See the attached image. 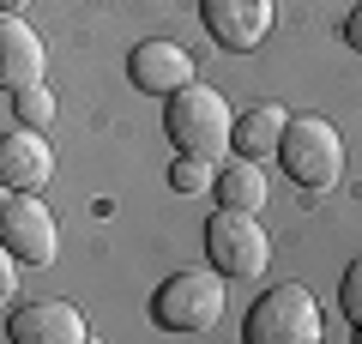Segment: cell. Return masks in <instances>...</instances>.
I'll use <instances>...</instances> for the list:
<instances>
[{
  "label": "cell",
  "mask_w": 362,
  "mask_h": 344,
  "mask_svg": "<svg viewBox=\"0 0 362 344\" xmlns=\"http://www.w3.org/2000/svg\"><path fill=\"white\" fill-rule=\"evenodd\" d=\"M85 314H78L73 302H61V296H42V302H25L13 308V320H6V338L13 344H85Z\"/></svg>",
  "instance_id": "8"
},
{
  "label": "cell",
  "mask_w": 362,
  "mask_h": 344,
  "mask_svg": "<svg viewBox=\"0 0 362 344\" xmlns=\"http://www.w3.org/2000/svg\"><path fill=\"white\" fill-rule=\"evenodd\" d=\"M338 302H344L350 326H356V320H362V260H350V266H344V284H338Z\"/></svg>",
  "instance_id": "16"
},
{
  "label": "cell",
  "mask_w": 362,
  "mask_h": 344,
  "mask_svg": "<svg viewBox=\"0 0 362 344\" xmlns=\"http://www.w3.org/2000/svg\"><path fill=\"white\" fill-rule=\"evenodd\" d=\"M13 290H18V260H13V248L0 242V302H13Z\"/></svg>",
  "instance_id": "17"
},
{
  "label": "cell",
  "mask_w": 362,
  "mask_h": 344,
  "mask_svg": "<svg viewBox=\"0 0 362 344\" xmlns=\"http://www.w3.org/2000/svg\"><path fill=\"white\" fill-rule=\"evenodd\" d=\"M211 188H218V205H235V212H259V205H266V169H259L254 157H235V164L223 157Z\"/></svg>",
  "instance_id": "13"
},
{
  "label": "cell",
  "mask_w": 362,
  "mask_h": 344,
  "mask_svg": "<svg viewBox=\"0 0 362 344\" xmlns=\"http://www.w3.org/2000/svg\"><path fill=\"white\" fill-rule=\"evenodd\" d=\"M42 79V37L25 18H0V91H25Z\"/></svg>",
  "instance_id": "11"
},
{
  "label": "cell",
  "mask_w": 362,
  "mask_h": 344,
  "mask_svg": "<svg viewBox=\"0 0 362 344\" xmlns=\"http://www.w3.org/2000/svg\"><path fill=\"white\" fill-rule=\"evenodd\" d=\"M247 344H320V308L308 284H278L247 308Z\"/></svg>",
  "instance_id": "4"
},
{
  "label": "cell",
  "mask_w": 362,
  "mask_h": 344,
  "mask_svg": "<svg viewBox=\"0 0 362 344\" xmlns=\"http://www.w3.org/2000/svg\"><path fill=\"white\" fill-rule=\"evenodd\" d=\"M284 121H290V109H278V103H254V109H242V115H235V127H230V151L235 157H254V164L278 157Z\"/></svg>",
  "instance_id": "12"
},
{
  "label": "cell",
  "mask_w": 362,
  "mask_h": 344,
  "mask_svg": "<svg viewBox=\"0 0 362 344\" xmlns=\"http://www.w3.org/2000/svg\"><path fill=\"white\" fill-rule=\"evenodd\" d=\"M127 73H133V91H151V97H175L181 85H194V55L181 49V42L151 37V42H139V49H133Z\"/></svg>",
  "instance_id": "10"
},
{
  "label": "cell",
  "mask_w": 362,
  "mask_h": 344,
  "mask_svg": "<svg viewBox=\"0 0 362 344\" xmlns=\"http://www.w3.org/2000/svg\"><path fill=\"white\" fill-rule=\"evenodd\" d=\"M206 260L223 272V278H259L272 260V236L259 229L254 212H235V205H218L206 224Z\"/></svg>",
  "instance_id": "5"
},
{
  "label": "cell",
  "mask_w": 362,
  "mask_h": 344,
  "mask_svg": "<svg viewBox=\"0 0 362 344\" xmlns=\"http://www.w3.org/2000/svg\"><path fill=\"white\" fill-rule=\"evenodd\" d=\"M223 308H230V290H223V272L218 266H181L175 278L157 284L151 296V314L163 332H211L223 320Z\"/></svg>",
  "instance_id": "2"
},
{
  "label": "cell",
  "mask_w": 362,
  "mask_h": 344,
  "mask_svg": "<svg viewBox=\"0 0 362 344\" xmlns=\"http://www.w3.org/2000/svg\"><path fill=\"white\" fill-rule=\"evenodd\" d=\"M199 18H206L211 42L230 55H254L266 42L272 18H278V0H199Z\"/></svg>",
  "instance_id": "7"
},
{
  "label": "cell",
  "mask_w": 362,
  "mask_h": 344,
  "mask_svg": "<svg viewBox=\"0 0 362 344\" xmlns=\"http://www.w3.org/2000/svg\"><path fill=\"white\" fill-rule=\"evenodd\" d=\"M230 127H235V109L211 85H199V79L181 85L175 97H169V109H163L169 145L187 151V157H206V164H223V157H230Z\"/></svg>",
  "instance_id": "1"
},
{
  "label": "cell",
  "mask_w": 362,
  "mask_h": 344,
  "mask_svg": "<svg viewBox=\"0 0 362 344\" xmlns=\"http://www.w3.org/2000/svg\"><path fill=\"white\" fill-rule=\"evenodd\" d=\"M49 176H54V151L42 139V127L0 133V188L6 193H37Z\"/></svg>",
  "instance_id": "9"
},
{
  "label": "cell",
  "mask_w": 362,
  "mask_h": 344,
  "mask_svg": "<svg viewBox=\"0 0 362 344\" xmlns=\"http://www.w3.org/2000/svg\"><path fill=\"white\" fill-rule=\"evenodd\" d=\"M344 42H350L356 55H362V0L350 6V18H344Z\"/></svg>",
  "instance_id": "18"
},
{
  "label": "cell",
  "mask_w": 362,
  "mask_h": 344,
  "mask_svg": "<svg viewBox=\"0 0 362 344\" xmlns=\"http://www.w3.org/2000/svg\"><path fill=\"white\" fill-rule=\"evenodd\" d=\"M356 338H362V320H356Z\"/></svg>",
  "instance_id": "20"
},
{
  "label": "cell",
  "mask_w": 362,
  "mask_h": 344,
  "mask_svg": "<svg viewBox=\"0 0 362 344\" xmlns=\"http://www.w3.org/2000/svg\"><path fill=\"white\" fill-rule=\"evenodd\" d=\"M0 242L13 248L18 266H54V254H61L54 212L37 193H6V200H0Z\"/></svg>",
  "instance_id": "6"
},
{
  "label": "cell",
  "mask_w": 362,
  "mask_h": 344,
  "mask_svg": "<svg viewBox=\"0 0 362 344\" xmlns=\"http://www.w3.org/2000/svg\"><path fill=\"white\" fill-rule=\"evenodd\" d=\"M211 181H218V164H206V157H187V151H175V164H169V188H175V193H206Z\"/></svg>",
  "instance_id": "15"
},
{
  "label": "cell",
  "mask_w": 362,
  "mask_h": 344,
  "mask_svg": "<svg viewBox=\"0 0 362 344\" xmlns=\"http://www.w3.org/2000/svg\"><path fill=\"white\" fill-rule=\"evenodd\" d=\"M13 115H18V127H49L54 121V91L42 85H25V91H13Z\"/></svg>",
  "instance_id": "14"
},
{
  "label": "cell",
  "mask_w": 362,
  "mask_h": 344,
  "mask_svg": "<svg viewBox=\"0 0 362 344\" xmlns=\"http://www.w3.org/2000/svg\"><path fill=\"white\" fill-rule=\"evenodd\" d=\"M278 169L296 188H332L344 176V139L326 115H290L278 139Z\"/></svg>",
  "instance_id": "3"
},
{
  "label": "cell",
  "mask_w": 362,
  "mask_h": 344,
  "mask_svg": "<svg viewBox=\"0 0 362 344\" xmlns=\"http://www.w3.org/2000/svg\"><path fill=\"white\" fill-rule=\"evenodd\" d=\"M25 6H30V0H0V18H6V13H25Z\"/></svg>",
  "instance_id": "19"
}]
</instances>
